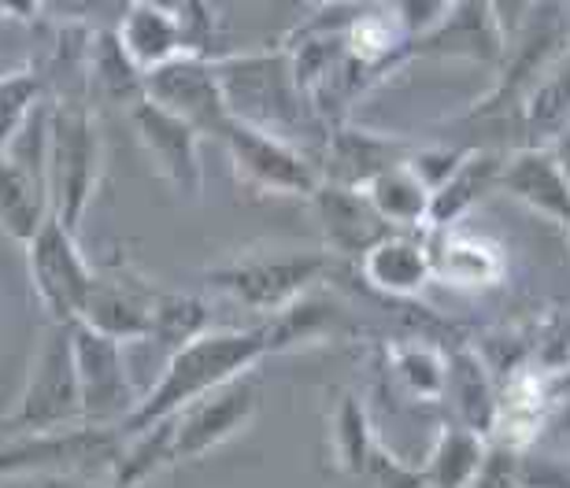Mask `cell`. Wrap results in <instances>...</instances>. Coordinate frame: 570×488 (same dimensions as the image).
<instances>
[{
  "label": "cell",
  "instance_id": "6da1fadb",
  "mask_svg": "<svg viewBox=\"0 0 570 488\" xmlns=\"http://www.w3.org/2000/svg\"><path fill=\"white\" fill-rule=\"evenodd\" d=\"M275 351L278 345L271 319L248 329H208L197 340H189L186 348H178L175 356H167L159 378L145 389L138 411L119 426V434H141V429L159 422V418L178 415L186 404L215 392L226 381L242 378L259 359L275 356Z\"/></svg>",
  "mask_w": 570,
  "mask_h": 488
},
{
  "label": "cell",
  "instance_id": "7a4b0ae2",
  "mask_svg": "<svg viewBox=\"0 0 570 488\" xmlns=\"http://www.w3.org/2000/svg\"><path fill=\"white\" fill-rule=\"evenodd\" d=\"M215 74H219L230 119L245 127L293 141V130H301L304 122H318L296 86L293 60L285 49L215 56Z\"/></svg>",
  "mask_w": 570,
  "mask_h": 488
},
{
  "label": "cell",
  "instance_id": "3957f363",
  "mask_svg": "<svg viewBox=\"0 0 570 488\" xmlns=\"http://www.w3.org/2000/svg\"><path fill=\"white\" fill-rule=\"evenodd\" d=\"M100 163H105V138L100 122L86 100L60 97L49 108V200L52 219H60L67 230L78 233L89 203L100 186Z\"/></svg>",
  "mask_w": 570,
  "mask_h": 488
},
{
  "label": "cell",
  "instance_id": "277c9868",
  "mask_svg": "<svg viewBox=\"0 0 570 488\" xmlns=\"http://www.w3.org/2000/svg\"><path fill=\"white\" fill-rule=\"evenodd\" d=\"M334 267L330 252H304V248H256V252L234 256L226 263L204 270L212 289L226 292L234 303L275 319L296 300H304Z\"/></svg>",
  "mask_w": 570,
  "mask_h": 488
},
{
  "label": "cell",
  "instance_id": "5b68a950",
  "mask_svg": "<svg viewBox=\"0 0 570 488\" xmlns=\"http://www.w3.org/2000/svg\"><path fill=\"white\" fill-rule=\"evenodd\" d=\"M122 434L105 426H71L52 434L0 437V478H111L122 456Z\"/></svg>",
  "mask_w": 570,
  "mask_h": 488
},
{
  "label": "cell",
  "instance_id": "8992f818",
  "mask_svg": "<svg viewBox=\"0 0 570 488\" xmlns=\"http://www.w3.org/2000/svg\"><path fill=\"white\" fill-rule=\"evenodd\" d=\"M71 426H82V396H78L71 326L52 322L38 356H33V367L19 392L16 411L0 422V437L52 434V429H71Z\"/></svg>",
  "mask_w": 570,
  "mask_h": 488
},
{
  "label": "cell",
  "instance_id": "52a82bcc",
  "mask_svg": "<svg viewBox=\"0 0 570 488\" xmlns=\"http://www.w3.org/2000/svg\"><path fill=\"white\" fill-rule=\"evenodd\" d=\"M230 167L242 186H248L259 197H282V200H312V192L323 186L318 163L307 152L296 149L293 141L278 133L245 127L230 119L219 133Z\"/></svg>",
  "mask_w": 570,
  "mask_h": 488
},
{
  "label": "cell",
  "instance_id": "ba28073f",
  "mask_svg": "<svg viewBox=\"0 0 570 488\" xmlns=\"http://www.w3.org/2000/svg\"><path fill=\"white\" fill-rule=\"evenodd\" d=\"M71 348L78 396H82V422L119 429L141 404V392L130 374L127 345L97 333L86 322H71Z\"/></svg>",
  "mask_w": 570,
  "mask_h": 488
},
{
  "label": "cell",
  "instance_id": "9c48e42d",
  "mask_svg": "<svg viewBox=\"0 0 570 488\" xmlns=\"http://www.w3.org/2000/svg\"><path fill=\"white\" fill-rule=\"evenodd\" d=\"M22 248H27L30 286L38 292L41 308L49 311V319L63 326L78 322L97 278V270L89 267V259L78 248V233L67 230L60 219H49Z\"/></svg>",
  "mask_w": 570,
  "mask_h": 488
},
{
  "label": "cell",
  "instance_id": "30bf717a",
  "mask_svg": "<svg viewBox=\"0 0 570 488\" xmlns=\"http://www.w3.org/2000/svg\"><path fill=\"white\" fill-rule=\"evenodd\" d=\"M259 396L264 392H259L256 374L248 370L242 378L219 385L215 392L200 396V400L186 404L178 415H170L175 418V462L200 459L226 440H234L256 418Z\"/></svg>",
  "mask_w": 570,
  "mask_h": 488
},
{
  "label": "cell",
  "instance_id": "8fae6325",
  "mask_svg": "<svg viewBox=\"0 0 570 488\" xmlns=\"http://www.w3.org/2000/svg\"><path fill=\"white\" fill-rule=\"evenodd\" d=\"M145 100H153V104L170 111V116L189 122L200 138H219L226 122H230L219 74H215V60H204V56L186 52L178 60L148 71Z\"/></svg>",
  "mask_w": 570,
  "mask_h": 488
},
{
  "label": "cell",
  "instance_id": "7c38bea8",
  "mask_svg": "<svg viewBox=\"0 0 570 488\" xmlns=\"http://www.w3.org/2000/svg\"><path fill=\"white\" fill-rule=\"evenodd\" d=\"M134 133H138L141 149L153 160L156 175L167 181L178 197L197 200L204 189V167H200V133L170 116L153 100H138L130 108Z\"/></svg>",
  "mask_w": 570,
  "mask_h": 488
},
{
  "label": "cell",
  "instance_id": "4fadbf2b",
  "mask_svg": "<svg viewBox=\"0 0 570 488\" xmlns=\"http://www.w3.org/2000/svg\"><path fill=\"white\" fill-rule=\"evenodd\" d=\"M156 297L159 289L148 286L130 267L116 263L108 270H97L94 289H89V300L82 315H78V322L119 340V345H134V340H145L148 329H153Z\"/></svg>",
  "mask_w": 570,
  "mask_h": 488
},
{
  "label": "cell",
  "instance_id": "5bb4252c",
  "mask_svg": "<svg viewBox=\"0 0 570 488\" xmlns=\"http://www.w3.org/2000/svg\"><path fill=\"white\" fill-rule=\"evenodd\" d=\"M412 152H415V145L404 138H393V133L363 130V127H352V122H334V127L323 133V156H318L315 163L323 181L363 189L374 175L404 163Z\"/></svg>",
  "mask_w": 570,
  "mask_h": 488
},
{
  "label": "cell",
  "instance_id": "9a60e30c",
  "mask_svg": "<svg viewBox=\"0 0 570 488\" xmlns=\"http://www.w3.org/2000/svg\"><path fill=\"white\" fill-rule=\"evenodd\" d=\"M419 56L500 63L504 38H500V27L485 0H452L449 11L430 30L407 41V60H419Z\"/></svg>",
  "mask_w": 570,
  "mask_h": 488
},
{
  "label": "cell",
  "instance_id": "2e32d148",
  "mask_svg": "<svg viewBox=\"0 0 570 488\" xmlns=\"http://www.w3.org/2000/svg\"><path fill=\"white\" fill-rule=\"evenodd\" d=\"M307 208L315 211L318 230H323L326 252L334 259H356L367 252L371 245H379L382 237H390L396 230L382 222V215L371 208L363 189H348V186H334V181H323Z\"/></svg>",
  "mask_w": 570,
  "mask_h": 488
},
{
  "label": "cell",
  "instance_id": "e0dca14e",
  "mask_svg": "<svg viewBox=\"0 0 570 488\" xmlns=\"http://www.w3.org/2000/svg\"><path fill=\"white\" fill-rule=\"evenodd\" d=\"M433 278L452 289H489L504 278V252L497 241L466 230L463 222L423 230Z\"/></svg>",
  "mask_w": 570,
  "mask_h": 488
},
{
  "label": "cell",
  "instance_id": "ac0fdd59",
  "mask_svg": "<svg viewBox=\"0 0 570 488\" xmlns=\"http://www.w3.org/2000/svg\"><path fill=\"white\" fill-rule=\"evenodd\" d=\"M500 192H508L522 208L544 215L549 222L570 226V178L549 145L508 152L504 170H500Z\"/></svg>",
  "mask_w": 570,
  "mask_h": 488
},
{
  "label": "cell",
  "instance_id": "d6986e66",
  "mask_svg": "<svg viewBox=\"0 0 570 488\" xmlns=\"http://www.w3.org/2000/svg\"><path fill=\"white\" fill-rule=\"evenodd\" d=\"M360 275L363 281L393 300H415L430 281V252H426V237L423 233H390L379 245H371L360 256Z\"/></svg>",
  "mask_w": 570,
  "mask_h": 488
},
{
  "label": "cell",
  "instance_id": "ffe728a7",
  "mask_svg": "<svg viewBox=\"0 0 570 488\" xmlns=\"http://www.w3.org/2000/svg\"><path fill=\"white\" fill-rule=\"evenodd\" d=\"M444 400L452 404L455 426H466L474 434H493V418L500 404V381L493 367L478 351H452L449 378H444Z\"/></svg>",
  "mask_w": 570,
  "mask_h": 488
},
{
  "label": "cell",
  "instance_id": "44dd1931",
  "mask_svg": "<svg viewBox=\"0 0 570 488\" xmlns=\"http://www.w3.org/2000/svg\"><path fill=\"white\" fill-rule=\"evenodd\" d=\"M504 156L508 152H497V149H466L463 163L452 170V178L444 181L441 189H433L426 230L463 222V215L471 211L474 203H482L489 192H500V170H504Z\"/></svg>",
  "mask_w": 570,
  "mask_h": 488
},
{
  "label": "cell",
  "instance_id": "7402d4cb",
  "mask_svg": "<svg viewBox=\"0 0 570 488\" xmlns=\"http://www.w3.org/2000/svg\"><path fill=\"white\" fill-rule=\"evenodd\" d=\"M49 219V181L0 152V233H8L19 245H30L33 233Z\"/></svg>",
  "mask_w": 570,
  "mask_h": 488
},
{
  "label": "cell",
  "instance_id": "603a6c76",
  "mask_svg": "<svg viewBox=\"0 0 570 488\" xmlns=\"http://www.w3.org/2000/svg\"><path fill=\"white\" fill-rule=\"evenodd\" d=\"M363 197L374 211L382 215V222L390 230L401 233H423L430 226V203L433 192L423 178L415 175L412 163H396L382 175H374L367 186H363Z\"/></svg>",
  "mask_w": 570,
  "mask_h": 488
},
{
  "label": "cell",
  "instance_id": "cb8c5ba5",
  "mask_svg": "<svg viewBox=\"0 0 570 488\" xmlns=\"http://www.w3.org/2000/svg\"><path fill=\"white\" fill-rule=\"evenodd\" d=\"M570 130V49L538 74L522 97V138L530 145H552Z\"/></svg>",
  "mask_w": 570,
  "mask_h": 488
},
{
  "label": "cell",
  "instance_id": "d4e9b609",
  "mask_svg": "<svg viewBox=\"0 0 570 488\" xmlns=\"http://www.w3.org/2000/svg\"><path fill=\"white\" fill-rule=\"evenodd\" d=\"M116 38L122 44V52L130 56V63L138 67L141 74L156 71L178 56H186V44H181V30L178 19L167 16V11H156L148 4H134L127 8V16L119 19Z\"/></svg>",
  "mask_w": 570,
  "mask_h": 488
},
{
  "label": "cell",
  "instance_id": "484cf974",
  "mask_svg": "<svg viewBox=\"0 0 570 488\" xmlns=\"http://www.w3.org/2000/svg\"><path fill=\"white\" fill-rule=\"evenodd\" d=\"M489 456V437L466 426H444L426 459L419 462L423 488H471Z\"/></svg>",
  "mask_w": 570,
  "mask_h": 488
},
{
  "label": "cell",
  "instance_id": "4316f807",
  "mask_svg": "<svg viewBox=\"0 0 570 488\" xmlns=\"http://www.w3.org/2000/svg\"><path fill=\"white\" fill-rule=\"evenodd\" d=\"M86 78L89 89L111 100V104L134 108L138 100H145V74L122 52L116 30H94L86 52Z\"/></svg>",
  "mask_w": 570,
  "mask_h": 488
},
{
  "label": "cell",
  "instance_id": "83f0119b",
  "mask_svg": "<svg viewBox=\"0 0 570 488\" xmlns=\"http://www.w3.org/2000/svg\"><path fill=\"white\" fill-rule=\"evenodd\" d=\"M330 448H334V462L348 478H363L379 451V437H374V422L367 415V404L356 392H341L330 415Z\"/></svg>",
  "mask_w": 570,
  "mask_h": 488
},
{
  "label": "cell",
  "instance_id": "f1b7e54d",
  "mask_svg": "<svg viewBox=\"0 0 570 488\" xmlns=\"http://www.w3.org/2000/svg\"><path fill=\"white\" fill-rule=\"evenodd\" d=\"M122 440L127 445H122V456L108 478L116 488H138L164 467H175V418H159L141 434H130Z\"/></svg>",
  "mask_w": 570,
  "mask_h": 488
},
{
  "label": "cell",
  "instance_id": "f546056e",
  "mask_svg": "<svg viewBox=\"0 0 570 488\" xmlns=\"http://www.w3.org/2000/svg\"><path fill=\"white\" fill-rule=\"evenodd\" d=\"M212 329L208 303L193 292H159L153 308V329H148V345H156L164 356H175L178 348H186L189 340Z\"/></svg>",
  "mask_w": 570,
  "mask_h": 488
},
{
  "label": "cell",
  "instance_id": "4dcf8cb0",
  "mask_svg": "<svg viewBox=\"0 0 570 488\" xmlns=\"http://www.w3.org/2000/svg\"><path fill=\"white\" fill-rule=\"evenodd\" d=\"M390 367L396 381L404 385L415 400H444V378H449V356L441 348L423 345V340H396L390 345Z\"/></svg>",
  "mask_w": 570,
  "mask_h": 488
},
{
  "label": "cell",
  "instance_id": "1f68e13d",
  "mask_svg": "<svg viewBox=\"0 0 570 488\" xmlns=\"http://www.w3.org/2000/svg\"><path fill=\"white\" fill-rule=\"evenodd\" d=\"M45 100V78L33 71H8L0 74V149L22 130L38 104Z\"/></svg>",
  "mask_w": 570,
  "mask_h": 488
},
{
  "label": "cell",
  "instance_id": "d6a6232c",
  "mask_svg": "<svg viewBox=\"0 0 570 488\" xmlns=\"http://www.w3.org/2000/svg\"><path fill=\"white\" fill-rule=\"evenodd\" d=\"M134 0H41L45 16H56L67 27L116 30Z\"/></svg>",
  "mask_w": 570,
  "mask_h": 488
},
{
  "label": "cell",
  "instance_id": "836d02e7",
  "mask_svg": "<svg viewBox=\"0 0 570 488\" xmlns=\"http://www.w3.org/2000/svg\"><path fill=\"white\" fill-rule=\"evenodd\" d=\"M471 488H522L519 451L489 440V456L482 462V470H478V478L471 481Z\"/></svg>",
  "mask_w": 570,
  "mask_h": 488
},
{
  "label": "cell",
  "instance_id": "e575fe53",
  "mask_svg": "<svg viewBox=\"0 0 570 488\" xmlns=\"http://www.w3.org/2000/svg\"><path fill=\"white\" fill-rule=\"evenodd\" d=\"M363 478H371L374 488H423V474H419V467H407V462L390 456L382 445L374 451V459Z\"/></svg>",
  "mask_w": 570,
  "mask_h": 488
},
{
  "label": "cell",
  "instance_id": "d590c367",
  "mask_svg": "<svg viewBox=\"0 0 570 488\" xmlns=\"http://www.w3.org/2000/svg\"><path fill=\"white\" fill-rule=\"evenodd\" d=\"M544 429H556L570 440V385L556 381V404H552V415H549V426Z\"/></svg>",
  "mask_w": 570,
  "mask_h": 488
},
{
  "label": "cell",
  "instance_id": "8d00e7d4",
  "mask_svg": "<svg viewBox=\"0 0 570 488\" xmlns=\"http://www.w3.org/2000/svg\"><path fill=\"white\" fill-rule=\"evenodd\" d=\"M41 488H116L100 478H41Z\"/></svg>",
  "mask_w": 570,
  "mask_h": 488
},
{
  "label": "cell",
  "instance_id": "74e56055",
  "mask_svg": "<svg viewBox=\"0 0 570 488\" xmlns=\"http://www.w3.org/2000/svg\"><path fill=\"white\" fill-rule=\"evenodd\" d=\"M0 11H8L16 19H33L41 16V0H0Z\"/></svg>",
  "mask_w": 570,
  "mask_h": 488
},
{
  "label": "cell",
  "instance_id": "f35d334b",
  "mask_svg": "<svg viewBox=\"0 0 570 488\" xmlns=\"http://www.w3.org/2000/svg\"><path fill=\"white\" fill-rule=\"evenodd\" d=\"M549 149H552V156L560 160V167L567 170V178H570V130L560 133V138H556V141L549 145Z\"/></svg>",
  "mask_w": 570,
  "mask_h": 488
},
{
  "label": "cell",
  "instance_id": "ab89813d",
  "mask_svg": "<svg viewBox=\"0 0 570 488\" xmlns=\"http://www.w3.org/2000/svg\"><path fill=\"white\" fill-rule=\"evenodd\" d=\"M138 4H148V8H156V11H167V16H181L193 0H138Z\"/></svg>",
  "mask_w": 570,
  "mask_h": 488
},
{
  "label": "cell",
  "instance_id": "60d3db41",
  "mask_svg": "<svg viewBox=\"0 0 570 488\" xmlns=\"http://www.w3.org/2000/svg\"><path fill=\"white\" fill-rule=\"evenodd\" d=\"M567 233H570V226H567Z\"/></svg>",
  "mask_w": 570,
  "mask_h": 488
}]
</instances>
